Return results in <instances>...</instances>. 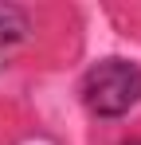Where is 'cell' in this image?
<instances>
[{"label":"cell","instance_id":"cell-1","mask_svg":"<svg viewBox=\"0 0 141 145\" xmlns=\"http://www.w3.org/2000/svg\"><path fill=\"white\" fill-rule=\"evenodd\" d=\"M78 98L102 121L125 118L141 102V63L121 59V55H106V59L90 63L78 78Z\"/></svg>","mask_w":141,"mask_h":145},{"label":"cell","instance_id":"cell-2","mask_svg":"<svg viewBox=\"0 0 141 145\" xmlns=\"http://www.w3.org/2000/svg\"><path fill=\"white\" fill-rule=\"evenodd\" d=\"M31 39V12L20 4H0V47H16Z\"/></svg>","mask_w":141,"mask_h":145},{"label":"cell","instance_id":"cell-3","mask_svg":"<svg viewBox=\"0 0 141 145\" xmlns=\"http://www.w3.org/2000/svg\"><path fill=\"white\" fill-rule=\"evenodd\" d=\"M125 145H141V137H129V141H125Z\"/></svg>","mask_w":141,"mask_h":145}]
</instances>
